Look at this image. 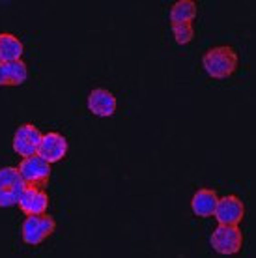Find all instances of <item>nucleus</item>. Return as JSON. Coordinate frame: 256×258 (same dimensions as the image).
<instances>
[{"label": "nucleus", "mask_w": 256, "mask_h": 258, "mask_svg": "<svg viewBox=\"0 0 256 258\" xmlns=\"http://www.w3.org/2000/svg\"><path fill=\"white\" fill-rule=\"evenodd\" d=\"M237 64H239L237 52L230 45L212 47L202 56V68L215 81H224L232 77L237 70Z\"/></svg>", "instance_id": "f257e3e1"}, {"label": "nucleus", "mask_w": 256, "mask_h": 258, "mask_svg": "<svg viewBox=\"0 0 256 258\" xmlns=\"http://www.w3.org/2000/svg\"><path fill=\"white\" fill-rule=\"evenodd\" d=\"M56 230V221L49 213L43 215H30L23 221L21 226V238L26 245H41L45 239L51 238Z\"/></svg>", "instance_id": "f03ea898"}, {"label": "nucleus", "mask_w": 256, "mask_h": 258, "mask_svg": "<svg viewBox=\"0 0 256 258\" xmlns=\"http://www.w3.org/2000/svg\"><path fill=\"white\" fill-rule=\"evenodd\" d=\"M213 251L224 256L237 254L243 247V234L239 230V226H224L219 225L210 236Z\"/></svg>", "instance_id": "7ed1b4c3"}, {"label": "nucleus", "mask_w": 256, "mask_h": 258, "mask_svg": "<svg viewBox=\"0 0 256 258\" xmlns=\"http://www.w3.org/2000/svg\"><path fill=\"white\" fill-rule=\"evenodd\" d=\"M25 181L15 167L0 168V208L15 206L25 189Z\"/></svg>", "instance_id": "20e7f679"}, {"label": "nucleus", "mask_w": 256, "mask_h": 258, "mask_svg": "<svg viewBox=\"0 0 256 258\" xmlns=\"http://www.w3.org/2000/svg\"><path fill=\"white\" fill-rule=\"evenodd\" d=\"M19 170L21 178L26 185H36V187H45L47 181L51 178V165L41 159L39 155H32V157H25L23 161L19 163Z\"/></svg>", "instance_id": "39448f33"}, {"label": "nucleus", "mask_w": 256, "mask_h": 258, "mask_svg": "<svg viewBox=\"0 0 256 258\" xmlns=\"http://www.w3.org/2000/svg\"><path fill=\"white\" fill-rule=\"evenodd\" d=\"M43 139V133L39 131L34 123H23L15 129L13 133V150L15 154H19L23 159L25 157H32V155H38L39 142Z\"/></svg>", "instance_id": "423d86ee"}, {"label": "nucleus", "mask_w": 256, "mask_h": 258, "mask_svg": "<svg viewBox=\"0 0 256 258\" xmlns=\"http://www.w3.org/2000/svg\"><path fill=\"white\" fill-rule=\"evenodd\" d=\"M213 217L217 219L219 225L239 226L245 217L243 200L239 199V197H236V195H226L223 199H219Z\"/></svg>", "instance_id": "0eeeda50"}, {"label": "nucleus", "mask_w": 256, "mask_h": 258, "mask_svg": "<svg viewBox=\"0 0 256 258\" xmlns=\"http://www.w3.org/2000/svg\"><path fill=\"white\" fill-rule=\"evenodd\" d=\"M17 206L26 217L30 215H43L49 210V195L45 193L43 187H36V185H25L21 199Z\"/></svg>", "instance_id": "6e6552de"}, {"label": "nucleus", "mask_w": 256, "mask_h": 258, "mask_svg": "<svg viewBox=\"0 0 256 258\" xmlns=\"http://www.w3.org/2000/svg\"><path fill=\"white\" fill-rule=\"evenodd\" d=\"M68 141H66L64 135H60L56 131H51V133H45L41 142H39L38 155L41 159L52 165V163L62 161L68 154Z\"/></svg>", "instance_id": "1a4fd4ad"}, {"label": "nucleus", "mask_w": 256, "mask_h": 258, "mask_svg": "<svg viewBox=\"0 0 256 258\" xmlns=\"http://www.w3.org/2000/svg\"><path fill=\"white\" fill-rule=\"evenodd\" d=\"M88 109L94 116L109 118L118 109V101H116L114 94L107 88H94L88 94Z\"/></svg>", "instance_id": "9d476101"}, {"label": "nucleus", "mask_w": 256, "mask_h": 258, "mask_svg": "<svg viewBox=\"0 0 256 258\" xmlns=\"http://www.w3.org/2000/svg\"><path fill=\"white\" fill-rule=\"evenodd\" d=\"M219 199H221V197H219L213 189H206V187L199 189L191 199L193 213H195L197 217H213Z\"/></svg>", "instance_id": "9b49d317"}, {"label": "nucleus", "mask_w": 256, "mask_h": 258, "mask_svg": "<svg viewBox=\"0 0 256 258\" xmlns=\"http://www.w3.org/2000/svg\"><path fill=\"white\" fill-rule=\"evenodd\" d=\"M28 77V68L23 60L0 62V86H21Z\"/></svg>", "instance_id": "f8f14e48"}, {"label": "nucleus", "mask_w": 256, "mask_h": 258, "mask_svg": "<svg viewBox=\"0 0 256 258\" xmlns=\"http://www.w3.org/2000/svg\"><path fill=\"white\" fill-rule=\"evenodd\" d=\"M25 47L15 34L0 32V62H15L21 60Z\"/></svg>", "instance_id": "ddd939ff"}, {"label": "nucleus", "mask_w": 256, "mask_h": 258, "mask_svg": "<svg viewBox=\"0 0 256 258\" xmlns=\"http://www.w3.org/2000/svg\"><path fill=\"white\" fill-rule=\"evenodd\" d=\"M197 17V4L193 0H178L170 8V25H187Z\"/></svg>", "instance_id": "4468645a"}, {"label": "nucleus", "mask_w": 256, "mask_h": 258, "mask_svg": "<svg viewBox=\"0 0 256 258\" xmlns=\"http://www.w3.org/2000/svg\"><path fill=\"white\" fill-rule=\"evenodd\" d=\"M172 34H174L176 43L187 45V43L193 41V38H195V28H193L191 23H187V25H172Z\"/></svg>", "instance_id": "2eb2a0df"}]
</instances>
